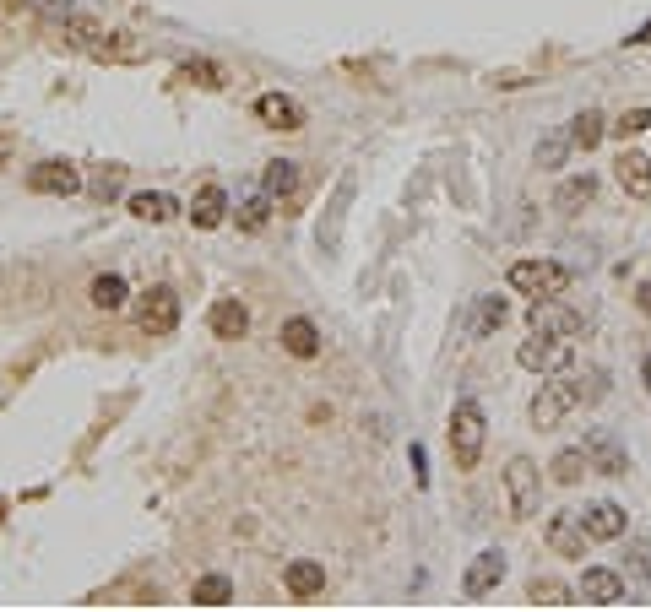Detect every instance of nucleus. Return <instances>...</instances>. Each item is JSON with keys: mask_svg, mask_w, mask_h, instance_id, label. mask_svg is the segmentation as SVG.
<instances>
[{"mask_svg": "<svg viewBox=\"0 0 651 612\" xmlns=\"http://www.w3.org/2000/svg\"><path fill=\"white\" fill-rule=\"evenodd\" d=\"M581 525H586V536H592V542H619V536L630 531V515L619 510L614 499H597V505H586V510H581Z\"/></svg>", "mask_w": 651, "mask_h": 612, "instance_id": "14", "label": "nucleus"}, {"mask_svg": "<svg viewBox=\"0 0 651 612\" xmlns=\"http://www.w3.org/2000/svg\"><path fill=\"white\" fill-rule=\"evenodd\" d=\"M542 542L559 553V558H586V525H581V515L575 510H559V515H548L542 520Z\"/></svg>", "mask_w": 651, "mask_h": 612, "instance_id": "8", "label": "nucleus"}, {"mask_svg": "<svg viewBox=\"0 0 651 612\" xmlns=\"http://www.w3.org/2000/svg\"><path fill=\"white\" fill-rule=\"evenodd\" d=\"M353 196H358V179L353 174H342L336 179V190H331V201H326V217H321V255H331L336 244H342V217H347V206H353Z\"/></svg>", "mask_w": 651, "mask_h": 612, "instance_id": "11", "label": "nucleus"}, {"mask_svg": "<svg viewBox=\"0 0 651 612\" xmlns=\"http://www.w3.org/2000/svg\"><path fill=\"white\" fill-rule=\"evenodd\" d=\"M608 130H614L619 141H630V136H646V130H651V108H625V114H619V125H608Z\"/></svg>", "mask_w": 651, "mask_h": 612, "instance_id": "35", "label": "nucleus"}, {"mask_svg": "<svg viewBox=\"0 0 651 612\" xmlns=\"http://www.w3.org/2000/svg\"><path fill=\"white\" fill-rule=\"evenodd\" d=\"M277 342H283V352H288V358H321V325H315L310 314H294V320H283Z\"/></svg>", "mask_w": 651, "mask_h": 612, "instance_id": "15", "label": "nucleus"}, {"mask_svg": "<svg viewBox=\"0 0 651 612\" xmlns=\"http://www.w3.org/2000/svg\"><path fill=\"white\" fill-rule=\"evenodd\" d=\"M413 477H418V488L429 483V466H424V444H413Z\"/></svg>", "mask_w": 651, "mask_h": 612, "instance_id": "37", "label": "nucleus"}, {"mask_svg": "<svg viewBox=\"0 0 651 612\" xmlns=\"http://www.w3.org/2000/svg\"><path fill=\"white\" fill-rule=\"evenodd\" d=\"M586 402V385L581 380H553V385H542L538 396H532V407H527V417H532V428H559L570 412Z\"/></svg>", "mask_w": 651, "mask_h": 612, "instance_id": "2", "label": "nucleus"}, {"mask_svg": "<svg viewBox=\"0 0 651 612\" xmlns=\"http://www.w3.org/2000/svg\"><path fill=\"white\" fill-rule=\"evenodd\" d=\"M191 602H196V607H228V602H233V580H228V575H202V580L191 586Z\"/></svg>", "mask_w": 651, "mask_h": 612, "instance_id": "26", "label": "nucleus"}, {"mask_svg": "<svg viewBox=\"0 0 651 612\" xmlns=\"http://www.w3.org/2000/svg\"><path fill=\"white\" fill-rule=\"evenodd\" d=\"M500 580H505V553H478L472 564H467V575H461V597L467 602H483L489 591H500Z\"/></svg>", "mask_w": 651, "mask_h": 612, "instance_id": "10", "label": "nucleus"}, {"mask_svg": "<svg viewBox=\"0 0 651 612\" xmlns=\"http://www.w3.org/2000/svg\"><path fill=\"white\" fill-rule=\"evenodd\" d=\"M636 304H641V314H651V282H641V293H636Z\"/></svg>", "mask_w": 651, "mask_h": 612, "instance_id": "39", "label": "nucleus"}, {"mask_svg": "<svg viewBox=\"0 0 651 612\" xmlns=\"http://www.w3.org/2000/svg\"><path fill=\"white\" fill-rule=\"evenodd\" d=\"M538 488H542V472H538V461H527V455H516V461L505 466V499H511V515H516V520H527V515H538Z\"/></svg>", "mask_w": 651, "mask_h": 612, "instance_id": "6", "label": "nucleus"}, {"mask_svg": "<svg viewBox=\"0 0 651 612\" xmlns=\"http://www.w3.org/2000/svg\"><path fill=\"white\" fill-rule=\"evenodd\" d=\"M27 190H33V196H77V190H88V179L77 174V163L44 158V163L27 168Z\"/></svg>", "mask_w": 651, "mask_h": 612, "instance_id": "7", "label": "nucleus"}, {"mask_svg": "<svg viewBox=\"0 0 651 612\" xmlns=\"http://www.w3.org/2000/svg\"><path fill=\"white\" fill-rule=\"evenodd\" d=\"M191 222L196 228H222L228 222V190L222 185H202L196 201H191Z\"/></svg>", "mask_w": 651, "mask_h": 612, "instance_id": "20", "label": "nucleus"}, {"mask_svg": "<svg viewBox=\"0 0 651 612\" xmlns=\"http://www.w3.org/2000/svg\"><path fill=\"white\" fill-rule=\"evenodd\" d=\"M630 558H636V564H630V575H636V580H646V575H651V547H646V542H636V547H630Z\"/></svg>", "mask_w": 651, "mask_h": 612, "instance_id": "36", "label": "nucleus"}, {"mask_svg": "<svg viewBox=\"0 0 651 612\" xmlns=\"http://www.w3.org/2000/svg\"><path fill=\"white\" fill-rule=\"evenodd\" d=\"M136 325H141L147 336H169V331L180 325V293H174L169 282L147 288V293L136 299Z\"/></svg>", "mask_w": 651, "mask_h": 612, "instance_id": "5", "label": "nucleus"}, {"mask_svg": "<svg viewBox=\"0 0 651 612\" xmlns=\"http://www.w3.org/2000/svg\"><path fill=\"white\" fill-rule=\"evenodd\" d=\"M125 179H130V168H119V163H104L93 179H88V196L93 201H114V196H125Z\"/></svg>", "mask_w": 651, "mask_h": 612, "instance_id": "29", "label": "nucleus"}, {"mask_svg": "<svg viewBox=\"0 0 651 612\" xmlns=\"http://www.w3.org/2000/svg\"><path fill=\"white\" fill-rule=\"evenodd\" d=\"M483 439H489V423H483V407L478 402H456L450 407V455L461 472H472L483 461Z\"/></svg>", "mask_w": 651, "mask_h": 612, "instance_id": "1", "label": "nucleus"}, {"mask_svg": "<svg viewBox=\"0 0 651 612\" xmlns=\"http://www.w3.org/2000/svg\"><path fill=\"white\" fill-rule=\"evenodd\" d=\"M570 130H559V136H542L538 141V168H564V158H570Z\"/></svg>", "mask_w": 651, "mask_h": 612, "instance_id": "33", "label": "nucleus"}, {"mask_svg": "<svg viewBox=\"0 0 651 612\" xmlns=\"http://www.w3.org/2000/svg\"><path fill=\"white\" fill-rule=\"evenodd\" d=\"M614 168H619V185H625L636 201H646V196H651V158H641V152H625Z\"/></svg>", "mask_w": 651, "mask_h": 612, "instance_id": "21", "label": "nucleus"}, {"mask_svg": "<svg viewBox=\"0 0 651 612\" xmlns=\"http://www.w3.org/2000/svg\"><path fill=\"white\" fill-rule=\"evenodd\" d=\"M641 385L651 391V352H646V363H641Z\"/></svg>", "mask_w": 651, "mask_h": 612, "instance_id": "41", "label": "nucleus"}, {"mask_svg": "<svg viewBox=\"0 0 651 612\" xmlns=\"http://www.w3.org/2000/svg\"><path fill=\"white\" fill-rule=\"evenodd\" d=\"M505 314H511V304H505V299H478V314H472V336H494V331L505 325Z\"/></svg>", "mask_w": 651, "mask_h": 612, "instance_id": "32", "label": "nucleus"}, {"mask_svg": "<svg viewBox=\"0 0 651 612\" xmlns=\"http://www.w3.org/2000/svg\"><path fill=\"white\" fill-rule=\"evenodd\" d=\"M272 196L261 190V196H250V201H239V211H233V222H239V233H261L266 222H272Z\"/></svg>", "mask_w": 651, "mask_h": 612, "instance_id": "30", "label": "nucleus"}, {"mask_svg": "<svg viewBox=\"0 0 651 612\" xmlns=\"http://www.w3.org/2000/svg\"><path fill=\"white\" fill-rule=\"evenodd\" d=\"M586 461H592V472H603V477H630V450L608 434V428H592L586 434Z\"/></svg>", "mask_w": 651, "mask_h": 612, "instance_id": "9", "label": "nucleus"}, {"mask_svg": "<svg viewBox=\"0 0 651 612\" xmlns=\"http://www.w3.org/2000/svg\"><path fill=\"white\" fill-rule=\"evenodd\" d=\"M11 147H16V136H11V130H0V174L11 168Z\"/></svg>", "mask_w": 651, "mask_h": 612, "instance_id": "38", "label": "nucleus"}, {"mask_svg": "<svg viewBox=\"0 0 651 612\" xmlns=\"http://www.w3.org/2000/svg\"><path fill=\"white\" fill-rule=\"evenodd\" d=\"M174 211H180V201L169 190H136L130 196V217H141V222H169Z\"/></svg>", "mask_w": 651, "mask_h": 612, "instance_id": "22", "label": "nucleus"}, {"mask_svg": "<svg viewBox=\"0 0 651 612\" xmlns=\"http://www.w3.org/2000/svg\"><path fill=\"white\" fill-rule=\"evenodd\" d=\"M592 196H597V179H592V174H575V179H564V185H559V196H553V211L575 217V211L592 201Z\"/></svg>", "mask_w": 651, "mask_h": 612, "instance_id": "23", "label": "nucleus"}, {"mask_svg": "<svg viewBox=\"0 0 651 612\" xmlns=\"http://www.w3.org/2000/svg\"><path fill=\"white\" fill-rule=\"evenodd\" d=\"M527 602H532V607H570V591H564L559 580H532V586H527Z\"/></svg>", "mask_w": 651, "mask_h": 612, "instance_id": "34", "label": "nucleus"}, {"mask_svg": "<svg viewBox=\"0 0 651 612\" xmlns=\"http://www.w3.org/2000/svg\"><path fill=\"white\" fill-rule=\"evenodd\" d=\"M527 325H532L538 336H575L586 320H581V309L559 304V299H538V304H532V314H527Z\"/></svg>", "mask_w": 651, "mask_h": 612, "instance_id": "12", "label": "nucleus"}, {"mask_svg": "<svg viewBox=\"0 0 651 612\" xmlns=\"http://www.w3.org/2000/svg\"><path fill=\"white\" fill-rule=\"evenodd\" d=\"M180 82H191V87H207V93H217V87H228V71H222L217 60H185V66H180Z\"/></svg>", "mask_w": 651, "mask_h": 612, "instance_id": "28", "label": "nucleus"}, {"mask_svg": "<svg viewBox=\"0 0 651 612\" xmlns=\"http://www.w3.org/2000/svg\"><path fill=\"white\" fill-rule=\"evenodd\" d=\"M603 136H608V125H603V114H597V108H581V114L570 119V141H575L581 152H592Z\"/></svg>", "mask_w": 651, "mask_h": 612, "instance_id": "27", "label": "nucleus"}, {"mask_svg": "<svg viewBox=\"0 0 651 612\" xmlns=\"http://www.w3.org/2000/svg\"><path fill=\"white\" fill-rule=\"evenodd\" d=\"M581 597L592 607H614V602H625V575L619 569H586L581 575Z\"/></svg>", "mask_w": 651, "mask_h": 612, "instance_id": "19", "label": "nucleus"}, {"mask_svg": "<svg viewBox=\"0 0 651 612\" xmlns=\"http://www.w3.org/2000/svg\"><path fill=\"white\" fill-rule=\"evenodd\" d=\"M98 309H119L130 299V288H125V277L119 271H104V277H93V293H88Z\"/></svg>", "mask_w": 651, "mask_h": 612, "instance_id": "31", "label": "nucleus"}, {"mask_svg": "<svg viewBox=\"0 0 651 612\" xmlns=\"http://www.w3.org/2000/svg\"><path fill=\"white\" fill-rule=\"evenodd\" d=\"M93 60H108V66H136L141 60V44L130 33H104V44L93 49Z\"/></svg>", "mask_w": 651, "mask_h": 612, "instance_id": "24", "label": "nucleus"}, {"mask_svg": "<svg viewBox=\"0 0 651 612\" xmlns=\"http://www.w3.org/2000/svg\"><path fill=\"white\" fill-rule=\"evenodd\" d=\"M255 119L266 130H305V103L288 98V93H261L255 98Z\"/></svg>", "mask_w": 651, "mask_h": 612, "instance_id": "13", "label": "nucleus"}, {"mask_svg": "<svg viewBox=\"0 0 651 612\" xmlns=\"http://www.w3.org/2000/svg\"><path fill=\"white\" fill-rule=\"evenodd\" d=\"M625 44H651V22H646V27H636V33H630Z\"/></svg>", "mask_w": 651, "mask_h": 612, "instance_id": "40", "label": "nucleus"}, {"mask_svg": "<svg viewBox=\"0 0 651 612\" xmlns=\"http://www.w3.org/2000/svg\"><path fill=\"white\" fill-rule=\"evenodd\" d=\"M283 586H288L294 602H315V597L326 591V564H315V558H294V564L283 569Z\"/></svg>", "mask_w": 651, "mask_h": 612, "instance_id": "17", "label": "nucleus"}, {"mask_svg": "<svg viewBox=\"0 0 651 612\" xmlns=\"http://www.w3.org/2000/svg\"><path fill=\"white\" fill-rule=\"evenodd\" d=\"M516 363L532 369V374H559V369L575 363V342H570V336H538V331H532V342H522Z\"/></svg>", "mask_w": 651, "mask_h": 612, "instance_id": "4", "label": "nucleus"}, {"mask_svg": "<svg viewBox=\"0 0 651 612\" xmlns=\"http://www.w3.org/2000/svg\"><path fill=\"white\" fill-rule=\"evenodd\" d=\"M586 472H592L586 450H559V455H553V466H548V477H553L559 488H575V483H581Z\"/></svg>", "mask_w": 651, "mask_h": 612, "instance_id": "25", "label": "nucleus"}, {"mask_svg": "<svg viewBox=\"0 0 651 612\" xmlns=\"http://www.w3.org/2000/svg\"><path fill=\"white\" fill-rule=\"evenodd\" d=\"M207 325H212L217 342H239V336L250 331V309L239 304V299H217V304L207 309Z\"/></svg>", "mask_w": 651, "mask_h": 612, "instance_id": "18", "label": "nucleus"}, {"mask_svg": "<svg viewBox=\"0 0 651 612\" xmlns=\"http://www.w3.org/2000/svg\"><path fill=\"white\" fill-rule=\"evenodd\" d=\"M261 190H266L277 206H294V201H299V190H305V168H299V163H288V158H277V163H266Z\"/></svg>", "mask_w": 651, "mask_h": 612, "instance_id": "16", "label": "nucleus"}, {"mask_svg": "<svg viewBox=\"0 0 651 612\" xmlns=\"http://www.w3.org/2000/svg\"><path fill=\"white\" fill-rule=\"evenodd\" d=\"M505 282H511L516 293H527V299H564L570 271H564L559 260H516Z\"/></svg>", "mask_w": 651, "mask_h": 612, "instance_id": "3", "label": "nucleus"}]
</instances>
